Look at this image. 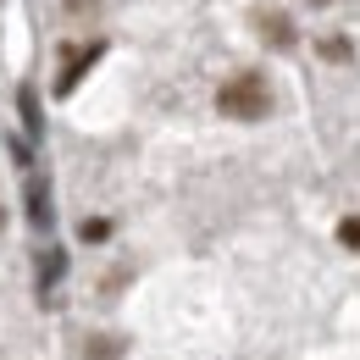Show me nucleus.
Wrapping results in <instances>:
<instances>
[{
	"instance_id": "2",
	"label": "nucleus",
	"mask_w": 360,
	"mask_h": 360,
	"mask_svg": "<svg viewBox=\"0 0 360 360\" xmlns=\"http://www.w3.org/2000/svg\"><path fill=\"white\" fill-rule=\"evenodd\" d=\"M255 22H261V39H266L271 50H294V45H300V28L288 22V11L261 6V11H255Z\"/></svg>"
},
{
	"instance_id": "6",
	"label": "nucleus",
	"mask_w": 360,
	"mask_h": 360,
	"mask_svg": "<svg viewBox=\"0 0 360 360\" xmlns=\"http://www.w3.org/2000/svg\"><path fill=\"white\" fill-rule=\"evenodd\" d=\"M338 244L360 250V217H344V222H338Z\"/></svg>"
},
{
	"instance_id": "8",
	"label": "nucleus",
	"mask_w": 360,
	"mask_h": 360,
	"mask_svg": "<svg viewBox=\"0 0 360 360\" xmlns=\"http://www.w3.org/2000/svg\"><path fill=\"white\" fill-rule=\"evenodd\" d=\"M0 227H6V211H0Z\"/></svg>"
},
{
	"instance_id": "1",
	"label": "nucleus",
	"mask_w": 360,
	"mask_h": 360,
	"mask_svg": "<svg viewBox=\"0 0 360 360\" xmlns=\"http://www.w3.org/2000/svg\"><path fill=\"white\" fill-rule=\"evenodd\" d=\"M217 111L233 117V122H261V117H271V84H266V72H255V67L233 72L222 89H217Z\"/></svg>"
},
{
	"instance_id": "4",
	"label": "nucleus",
	"mask_w": 360,
	"mask_h": 360,
	"mask_svg": "<svg viewBox=\"0 0 360 360\" xmlns=\"http://www.w3.org/2000/svg\"><path fill=\"white\" fill-rule=\"evenodd\" d=\"M321 56H327V61H349V56H355V45H349L344 34H327V39H321Z\"/></svg>"
},
{
	"instance_id": "7",
	"label": "nucleus",
	"mask_w": 360,
	"mask_h": 360,
	"mask_svg": "<svg viewBox=\"0 0 360 360\" xmlns=\"http://www.w3.org/2000/svg\"><path fill=\"white\" fill-rule=\"evenodd\" d=\"M311 6H333V0H311Z\"/></svg>"
},
{
	"instance_id": "5",
	"label": "nucleus",
	"mask_w": 360,
	"mask_h": 360,
	"mask_svg": "<svg viewBox=\"0 0 360 360\" xmlns=\"http://www.w3.org/2000/svg\"><path fill=\"white\" fill-rule=\"evenodd\" d=\"M78 233H84V244H105V238H111V222H105V217H89Z\"/></svg>"
},
{
	"instance_id": "3",
	"label": "nucleus",
	"mask_w": 360,
	"mask_h": 360,
	"mask_svg": "<svg viewBox=\"0 0 360 360\" xmlns=\"http://www.w3.org/2000/svg\"><path fill=\"white\" fill-rule=\"evenodd\" d=\"M100 56H105V39H89L84 50H72V56H67V67H61V78H56V94H72L78 84H84V72H89Z\"/></svg>"
}]
</instances>
